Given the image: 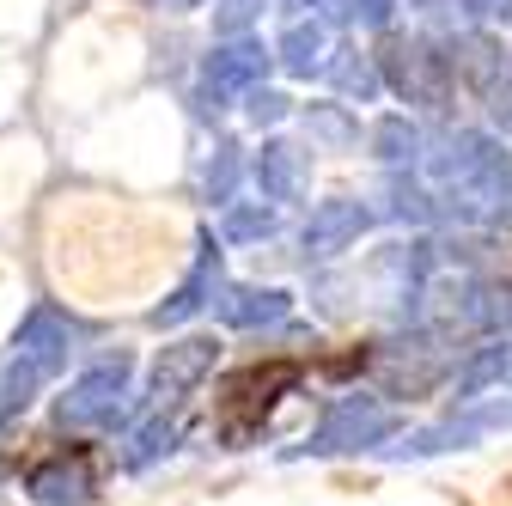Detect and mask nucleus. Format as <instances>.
<instances>
[{
  "label": "nucleus",
  "mask_w": 512,
  "mask_h": 506,
  "mask_svg": "<svg viewBox=\"0 0 512 506\" xmlns=\"http://www.w3.org/2000/svg\"><path fill=\"white\" fill-rule=\"evenodd\" d=\"M299 385V360H256L244 366L226 397H220V433H226V446H244V439L269 421V409Z\"/></svg>",
  "instance_id": "obj_1"
},
{
  "label": "nucleus",
  "mask_w": 512,
  "mask_h": 506,
  "mask_svg": "<svg viewBox=\"0 0 512 506\" xmlns=\"http://www.w3.org/2000/svg\"><path fill=\"white\" fill-rule=\"evenodd\" d=\"M25 494L43 500V506H80L98 494V464L86 446H68V452H49L43 464H31L25 476Z\"/></svg>",
  "instance_id": "obj_2"
},
{
  "label": "nucleus",
  "mask_w": 512,
  "mask_h": 506,
  "mask_svg": "<svg viewBox=\"0 0 512 506\" xmlns=\"http://www.w3.org/2000/svg\"><path fill=\"white\" fill-rule=\"evenodd\" d=\"M122 385H128V360H122V354L104 360V366H92L86 378H74V391L61 397V421H74V427H104V421H116Z\"/></svg>",
  "instance_id": "obj_3"
},
{
  "label": "nucleus",
  "mask_w": 512,
  "mask_h": 506,
  "mask_svg": "<svg viewBox=\"0 0 512 506\" xmlns=\"http://www.w3.org/2000/svg\"><path fill=\"white\" fill-rule=\"evenodd\" d=\"M214 360H220V342H208V336H189V342L165 348L159 366H153V403L171 409L189 385H202V378L214 372Z\"/></svg>",
  "instance_id": "obj_4"
},
{
  "label": "nucleus",
  "mask_w": 512,
  "mask_h": 506,
  "mask_svg": "<svg viewBox=\"0 0 512 506\" xmlns=\"http://www.w3.org/2000/svg\"><path fill=\"white\" fill-rule=\"evenodd\" d=\"M391 433V415H384L372 397H360V403H342L324 427L311 433V452H354V446H372V439H384Z\"/></svg>",
  "instance_id": "obj_5"
},
{
  "label": "nucleus",
  "mask_w": 512,
  "mask_h": 506,
  "mask_svg": "<svg viewBox=\"0 0 512 506\" xmlns=\"http://www.w3.org/2000/svg\"><path fill=\"white\" fill-rule=\"evenodd\" d=\"M68 342H74V324H68V311H55V305H37L31 318H25V330H19V360L31 366V372H55L61 360H68Z\"/></svg>",
  "instance_id": "obj_6"
},
{
  "label": "nucleus",
  "mask_w": 512,
  "mask_h": 506,
  "mask_svg": "<svg viewBox=\"0 0 512 506\" xmlns=\"http://www.w3.org/2000/svg\"><path fill=\"white\" fill-rule=\"evenodd\" d=\"M263 68H269L263 43H232V49H220V55L208 61V74H202V92H208L214 104H226V98H232V92H244L250 80H263Z\"/></svg>",
  "instance_id": "obj_7"
},
{
  "label": "nucleus",
  "mask_w": 512,
  "mask_h": 506,
  "mask_svg": "<svg viewBox=\"0 0 512 506\" xmlns=\"http://www.w3.org/2000/svg\"><path fill=\"white\" fill-rule=\"evenodd\" d=\"M360 226H366V208H360V202H330V208L311 214L305 250H311V257H336L348 238H360Z\"/></svg>",
  "instance_id": "obj_8"
},
{
  "label": "nucleus",
  "mask_w": 512,
  "mask_h": 506,
  "mask_svg": "<svg viewBox=\"0 0 512 506\" xmlns=\"http://www.w3.org/2000/svg\"><path fill=\"white\" fill-rule=\"evenodd\" d=\"M256 183H263V196L287 202L293 183H299V153H293V147H269L263 159H256Z\"/></svg>",
  "instance_id": "obj_9"
},
{
  "label": "nucleus",
  "mask_w": 512,
  "mask_h": 506,
  "mask_svg": "<svg viewBox=\"0 0 512 506\" xmlns=\"http://www.w3.org/2000/svg\"><path fill=\"white\" fill-rule=\"evenodd\" d=\"M287 318V293H238V305H226V324L250 330V324H275Z\"/></svg>",
  "instance_id": "obj_10"
},
{
  "label": "nucleus",
  "mask_w": 512,
  "mask_h": 506,
  "mask_svg": "<svg viewBox=\"0 0 512 506\" xmlns=\"http://www.w3.org/2000/svg\"><path fill=\"white\" fill-rule=\"evenodd\" d=\"M287 61H293V68H311V61H317V31L299 25V31L287 37Z\"/></svg>",
  "instance_id": "obj_11"
},
{
  "label": "nucleus",
  "mask_w": 512,
  "mask_h": 506,
  "mask_svg": "<svg viewBox=\"0 0 512 506\" xmlns=\"http://www.w3.org/2000/svg\"><path fill=\"white\" fill-rule=\"evenodd\" d=\"M378 147H384V159H403V147H415V135L403 129V122H384V129H378Z\"/></svg>",
  "instance_id": "obj_12"
},
{
  "label": "nucleus",
  "mask_w": 512,
  "mask_h": 506,
  "mask_svg": "<svg viewBox=\"0 0 512 506\" xmlns=\"http://www.w3.org/2000/svg\"><path fill=\"white\" fill-rule=\"evenodd\" d=\"M275 226V214H256V208H244L238 220H232V238H250V232H269Z\"/></svg>",
  "instance_id": "obj_13"
},
{
  "label": "nucleus",
  "mask_w": 512,
  "mask_h": 506,
  "mask_svg": "<svg viewBox=\"0 0 512 506\" xmlns=\"http://www.w3.org/2000/svg\"><path fill=\"white\" fill-rule=\"evenodd\" d=\"M464 7H476V13H512V0H464Z\"/></svg>",
  "instance_id": "obj_14"
}]
</instances>
